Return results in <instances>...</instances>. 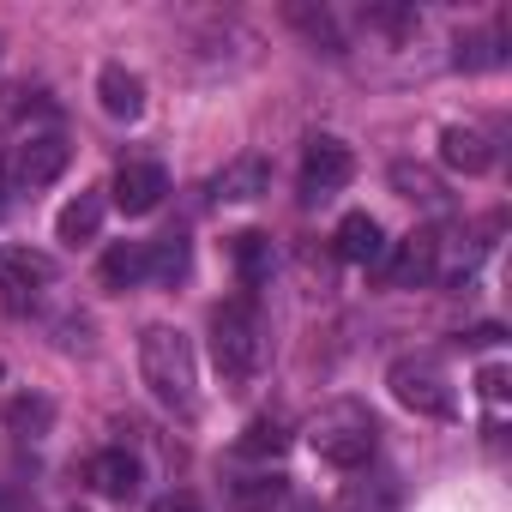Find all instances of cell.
Returning <instances> with one entry per match:
<instances>
[{
    "mask_svg": "<svg viewBox=\"0 0 512 512\" xmlns=\"http://www.w3.org/2000/svg\"><path fill=\"white\" fill-rule=\"evenodd\" d=\"M139 374L151 386V398L175 416H193L199 404V368H193V344L175 326H145L139 332Z\"/></svg>",
    "mask_w": 512,
    "mask_h": 512,
    "instance_id": "1",
    "label": "cell"
},
{
    "mask_svg": "<svg viewBox=\"0 0 512 512\" xmlns=\"http://www.w3.org/2000/svg\"><path fill=\"white\" fill-rule=\"evenodd\" d=\"M211 362L223 374V386H247L266 362V320L253 296H235L211 314Z\"/></svg>",
    "mask_w": 512,
    "mask_h": 512,
    "instance_id": "2",
    "label": "cell"
},
{
    "mask_svg": "<svg viewBox=\"0 0 512 512\" xmlns=\"http://www.w3.org/2000/svg\"><path fill=\"white\" fill-rule=\"evenodd\" d=\"M308 446H314L332 470H362V464L374 458V446H380V428H374V416H368L356 398H338V404H326V410L308 422Z\"/></svg>",
    "mask_w": 512,
    "mask_h": 512,
    "instance_id": "3",
    "label": "cell"
},
{
    "mask_svg": "<svg viewBox=\"0 0 512 512\" xmlns=\"http://www.w3.org/2000/svg\"><path fill=\"white\" fill-rule=\"evenodd\" d=\"M386 386H392V398H398L404 410H416V416H434V422L458 416V392H452V380H446V368H440L434 356H398L392 374H386Z\"/></svg>",
    "mask_w": 512,
    "mask_h": 512,
    "instance_id": "4",
    "label": "cell"
},
{
    "mask_svg": "<svg viewBox=\"0 0 512 512\" xmlns=\"http://www.w3.org/2000/svg\"><path fill=\"white\" fill-rule=\"evenodd\" d=\"M350 181H356V157H350V145H344L338 133H314L308 151H302V199L320 205V199L344 193Z\"/></svg>",
    "mask_w": 512,
    "mask_h": 512,
    "instance_id": "5",
    "label": "cell"
},
{
    "mask_svg": "<svg viewBox=\"0 0 512 512\" xmlns=\"http://www.w3.org/2000/svg\"><path fill=\"white\" fill-rule=\"evenodd\" d=\"M380 278L392 290H422L440 278V235L434 229H410L398 247H392V260H380Z\"/></svg>",
    "mask_w": 512,
    "mask_h": 512,
    "instance_id": "6",
    "label": "cell"
},
{
    "mask_svg": "<svg viewBox=\"0 0 512 512\" xmlns=\"http://www.w3.org/2000/svg\"><path fill=\"white\" fill-rule=\"evenodd\" d=\"M67 163H73V145L61 133H31L25 145H13V181L19 187H49L67 175Z\"/></svg>",
    "mask_w": 512,
    "mask_h": 512,
    "instance_id": "7",
    "label": "cell"
},
{
    "mask_svg": "<svg viewBox=\"0 0 512 512\" xmlns=\"http://www.w3.org/2000/svg\"><path fill=\"white\" fill-rule=\"evenodd\" d=\"M163 193H169V169H163V163L133 157V163H121V169H115V205H121L127 217L157 211V205H163Z\"/></svg>",
    "mask_w": 512,
    "mask_h": 512,
    "instance_id": "8",
    "label": "cell"
},
{
    "mask_svg": "<svg viewBox=\"0 0 512 512\" xmlns=\"http://www.w3.org/2000/svg\"><path fill=\"white\" fill-rule=\"evenodd\" d=\"M266 187H272V163H266L260 151H241V157L223 163L217 181H211V193H217L223 205H247V199H260Z\"/></svg>",
    "mask_w": 512,
    "mask_h": 512,
    "instance_id": "9",
    "label": "cell"
},
{
    "mask_svg": "<svg viewBox=\"0 0 512 512\" xmlns=\"http://www.w3.org/2000/svg\"><path fill=\"white\" fill-rule=\"evenodd\" d=\"M440 163H446V169H458V175H488V169H494V145H488V133H482V127L452 121V127L440 133Z\"/></svg>",
    "mask_w": 512,
    "mask_h": 512,
    "instance_id": "10",
    "label": "cell"
},
{
    "mask_svg": "<svg viewBox=\"0 0 512 512\" xmlns=\"http://www.w3.org/2000/svg\"><path fill=\"white\" fill-rule=\"evenodd\" d=\"M55 284V260L49 253H37V247H0V290H13V296H37V290H49Z\"/></svg>",
    "mask_w": 512,
    "mask_h": 512,
    "instance_id": "11",
    "label": "cell"
},
{
    "mask_svg": "<svg viewBox=\"0 0 512 512\" xmlns=\"http://www.w3.org/2000/svg\"><path fill=\"white\" fill-rule=\"evenodd\" d=\"M332 247L344 266H380L386 260V241H380V223L368 211H350L338 229H332Z\"/></svg>",
    "mask_w": 512,
    "mask_h": 512,
    "instance_id": "12",
    "label": "cell"
},
{
    "mask_svg": "<svg viewBox=\"0 0 512 512\" xmlns=\"http://www.w3.org/2000/svg\"><path fill=\"white\" fill-rule=\"evenodd\" d=\"M97 103L109 121H139L145 115V79L127 73V67H103L97 73Z\"/></svg>",
    "mask_w": 512,
    "mask_h": 512,
    "instance_id": "13",
    "label": "cell"
},
{
    "mask_svg": "<svg viewBox=\"0 0 512 512\" xmlns=\"http://www.w3.org/2000/svg\"><path fill=\"white\" fill-rule=\"evenodd\" d=\"M103 211H109V199H103L97 187H85L79 199H67V205H61V217H55V235H61L67 247H79V241H97V229H103Z\"/></svg>",
    "mask_w": 512,
    "mask_h": 512,
    "instance_id": "14",
    "label": "cell"
},
{
    "mask_svg": "<svg viewBox=\"0 0 512 512\" xmlns=\"http://www.w3.org/2000/svg\"><path fill=\"white\" fill-rule=\"evenodd\" d=\"M91 482H97V494L103 500H133L139 494V458L133 452H97L91 458Z\"/></svg>",
    "mask_w": 512,
    "mask_h": 512,
    "instance_id": "15",
    "label": "cell"
},
{
    "mask_svg": "<svg viewBox=\"0 0 512 512\" xmlns=\"http://www.w3.org/2000/svg\"><path fill=\"white\" fill-rule=\"evenodd\" d=\"M103 284H109V290H139V284H151V272H145V241H115V247L103 253Z\"/></svg>",
    "mask_w": 512,
    "mask_h": 512,
    "instance_id": "16",
    "label": "cell"
},
{
    "mask_svg": "<svg viewBox=\"0 0 512 512\" xmlns=\"http://www.w3.org/2000/svg\"><path fill=\"white\" fill-rule=\"evenodd\" d=\"M506 19L494 25V31H470V37H458V55H452V67L458 73H482V67H500L506 61Z\"/></svg>",
    "mask_w": 512,
    "mask_h": 512,
    "instance_id": "17",
    "label": "cell"
},
{
    "mask_svg": "<svg viewBox=\"0 0 512 512\" xmlns=\"http://www.w3.org/2000/svg\"><path fill=\"white\" fill-rule=\"evenodd\" d=\"M235 266H241V284L247 290H260L272 278V235H260V229L235 235Z\"/></svg>",
    "mask_w": 512,
    "mask_h": 512,
    "instance_id": "18",
    "label": "cell"
},
{
    "mask_svg": "<svg viewBox=\"0 0 512 512\" xmlns=\"http://www.w3.org/2000/svg\"><path fill=\"white\" fill-rule=\"evenodd\" d=\"M145 272H151V284H175V278H187V241H181V235H157V241H145Z\"/></svg>",
    "mask_w": 512,
    "mask_h": 512,
    "instance_id": "19",
    "label": "cell"
},
{
    "mask_svg": "<svg viewBox=\"0 0 512 512\" xmlns=\"http://www.w3.org/2000/svg\"><path fill=\"white\" fill-rule=\"evenodd\" d=\"M392 187H398L404 199L428 205V211H440V205H446V187H440V175H434V169H422V163H392Z\"/></svg>",
    "mask_w": 512,
    "mask_h": 512,
    "instance_id": "20",
    "label": "cell"
},
{
    "mask_svg": "<svg viewBox=\"0 0 512 512\" xmlns=\"http://www.w3.org/2000/svg\"><path fill=\"white\" fill-rule=\"evenodd\" d=\"M49 422H55V404H49V398H31V392H25V398H13V404H7V428H13L19 440L49 434Z\"/></svg>",
    "mask_w": 512,
    "mask_h": 512,
    "instance_id": "21",
    "label": "cell"
},
{
    "mask_svg": "<svg viewBox=\"0 0 512 512\" xmlns=\"http://www.w3.org/2000/svg\"><path fill=\"white\" fill-rule=\"evenodd\" d=\"M235 446H241V458H278V452L290 446V434H284L278 416H260V422H247V434H241Z\"/></svg>",
    "mask_w": 512,
    "mask_h": 512,
    "instance_id": "22",
    "label": "cell"
},
{
    "mask_svg": "<svg viewBox=\"0 0 512 512\" xmlns=\"http://www.w3.org/2000/svg\"><path fill=\"white\" fill-rule=\"evenodd\" d=\"M290 25H302L314 49H326V55H344V37H338V19H332L326 7H320V13H314V7H290Z\"/></svg>",
    "mask_w": 512,
    "mask_h": 512,
    "instance_id": "23",
    "label": "cell"
},
{
    "mask_svg": "<svg viewBox=\"0 0 512 512\" xmlns=\"http://www.w3.org/2000/svg\"><path fill=\"white\" fill-rule=\"evenodd\" d=\"M362 25L380 37H410V31H422V13L416 7H362Z\"/></svg>",
    "mask_w": 512,
    "mask_h": 512,
    "instance_id": "24",
    "label": "cell"
},
{
    "mask_svg": "<svg viewBox=\"0 0 512 512\" xmlns=\"http://www.w3.org/2000/svg\"><path fill=\"white\" fill-rule=\"evenodd\" d=\"M284 500V476H247V482H235V506L241 512H272Z\"/></svg>",
    "mask_w": 512,
    "mask_h": 512,
    "instance_id": "25",
    "label": "cell"
},
{
    "mask_svg": "<svg viewBox=\"0 0 512 512\" xmlns=\"http://www.w3.org/2000/svg\"><path fill=\"white\" fill-rule=\"evenodd\" d=\"M392 500H398L392 482H350L338 512H392Z\"/></svg>",
    "mask_w": 512,
    "mask_h": 512,
    "instance_id": "26",
    "label": "cell"
},
{
    "mask_svg": "<svg viewBox=\"0 0 512 512\" xmlns=\"http://www.w3.org/2000/svg\"><path fill=\"white\" fill-rule=\"evenodd\" d=\"M476 386H482V398H488V404H500V398H506V368H500V362H494V368H482V380H476Z\"/></svg>",
    "mask_w": 512,
    "mask_h": 512,
    "instance_id": "27",
    "label": "cell"
},
{
    "mask_svg": "<svg viewBox=\"0 0 512 512\" xmlns=\"http://www.w3.org/2000/svg\"><path fill=\"white\" fill-rule=\"evenodd\" d=\"M151 512H205V506H199L193 494H163V500H157Z\"/></svg>",
    "mask_w": 512,
    "mask_h": 512,
    "instance_id": "28",
    "label": "cell"
},
{
    "mask_svg": "<svg viewBox=\"0 0 512 512\" xmlns=\"http://www.w3.org/2000/svg\"><path fill=\"white\" fill-rule=\"evenodd\" d=\"M0 374H7V362H0Z\"/></svg>",
    "mask_w": 512,
    "mask_h": 512,
    "instance_id": "29",
    "label": "cell"
}]
</instances>
